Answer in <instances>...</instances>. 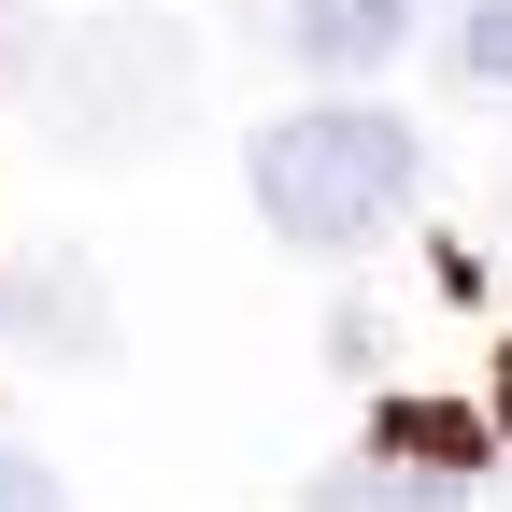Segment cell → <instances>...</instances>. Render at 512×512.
Listing matches in <instances>:
<instances>
[{"label":"cell","mask_w":512,"mask_h":512,"mask_svg":"<svg viewBox=\"0 0 512 512\" xmlns=\"http://www.w3.org/2000/svg\"><path fill=\"white\" fill-rule=\"evenodd\" d=\"M413 200V128L384 100H313V114H271L256 128V214L313 256H356L384 242V214Z\"/></svg>","instance_id":"1"},{"label":"cell","mask_w":512,"mask_h":512,"mask_svg":"<svg viewBox=\"0 0 512 512\" xmlns=\"http://www.w3.org/2000/svg\"><path fill=\"white\" fill-rule=\"evenodd\" d=\"M171 100H185V43H171V29H143V15L86 29L72 57H57V86H43L57 143H86V157H128L143 128H171Z\"/></svg>","instance_id":"2"},{"label":"cell","mask_w":512,"mask_h":512,"mask_svg":"<svg viewBox=\"0 0 512 512\" xmlns=\"http://www.w3.org/2000/svg\"><path fill=\"white\" fill-rule=\"evenodd\" d=\"M0 342H15V356H100L86 256H15V271H0Z\"/></svg>","instance_id":"3"},{"label":"cell","mask_w":512,"mask_h":512,"mask_svg":"<svg viewBox=\"0 0 512 512\" xmlns=\"http://www.w3.org/2000/svg\"><path fill=\"white\" fill-rule=\"evenodd\" d=\"M413 43V0H285V57L299 72H384Z\"/></svg>","instance_id":"4"},{"label":"cell","mask_w":512,"mask_h":512,"mask_svg":"<svg viewBox=\"0 0 512 512\" xmlns=\"http://www.w3.org/2000/svg\"><path fill=\"white\" fill-rule=\"evenodd\" d=\"M313 512H470L441 470H399V456H356V470H328L313 484Z\"/></svg>","instance_id":"5"},{"label":"cell","mask_w":512,"mask_h":512,"mask_svg":"<svg viewBox=\"0 0 512 512\" xmlns=\"http://www.w3.org/2000/svg\"><path fill=\"white\" fill-rule=\"evenodd\" d=\"M456 72L470 86H512V0H470V15H456Z\"/></svg>","instance_id":"6"},{"label":"cell","mask_w":512,"mask_h":512,"mask_svg":"<svg viewBox=\"0 0 512 512\" xmlns=\"http://www.w3.org/2000/svg\"><path fill=\"white\" fill-rule=\"evenodd\" d=\"M0 512H57V470L29 456V441H0Z\"/></svg>","instance_id":"7"},{"label":"cell","mask_w":512,"mask_h":512,"mask_svg":"<svg viewBox=\"0 0 512 512\" xmlns=\"http://www.w3.org/2000/svg\"><path fill=\"white\" fill-rule=\"evenodd\" d=\"M29 43H43V29H0V86H15V72H29Z\"/></svg>","instance_id":"8"},{"label":"cell","mask_w":512,"mask_h":512,"mask_svg":"<svg viewBox=\"0 0 512 512\" xmlns=\"http://www.w3.org/2000/svg\"><path fill=\"white\" fill-rule=\"evenodd\" d=\"M498 427H512V370H498Z\"/></svg>","instance_id":"9"}]
</instances>
